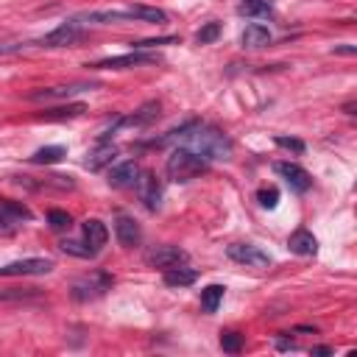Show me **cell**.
I'll return each mask as SVG.
<instances>
[{"label": "cell", "instance_id": "1", "mask_svg": "<svg viewBox=\"0 0 357 357\" xmlns=\"http://www.w3.org/2000/svg\"><path fill=\"white\" fill-rule=\"evenodd\" d=\"M148 148H165V145H184L190 151H195L198 156H204L206 162H226L231 159V139L226 131H220L218 126L201 123V120H187L178 128H170L162 137H153L151 142H145Z\"/></svg>", "mask_w": 357, "mask_h": 357}, {"label": "cell", "instance_id": "2", "mask_svg": "<svg viewBox=\"0 0 357 357\" xmlns=\"http://www.w3.org/2000/svg\"><path fill=\"white\" fill-rule=\"evenodd\" d=\"M206 170H209V162L184 145H176L165 162V173L173 181H192V178L204 176Z\"/></svg>", "mask_w": 357, "mask_h": 357}, {"label": "cell", "instance_id": "3", "mask_svg": "<svg viewBox=\"0 0 357 357\" xmlns=\"http://www.w3.org/2000/svg\"><path fill=\"white\" fill-rule=\"evenodd\" d=\"M112 284H114V279L109 271H92V273H84L73 282L70 296L75 301H92V298H100L106 290H112Z\"/></svg>", "mask_w": 357, "mask_h": 357}, {"label": "cell", "instance_id": "4", "mask_svg": "<svg viewBox=\"0 0 357 357\" xmlns=\"http://www.w3.org/2000/svg\"><path fill=\"white\" fill-rule=\"evenodd\" d=\"M159 117V100H148V103H142L137 112H131V114H126V117H117L114 123H112V128L106 131V134H100V142H106L114 131H120V128H145V126H151L153 120Z\"/></svg>", "mask_w": 357, "mask_h": 357}, {"label": "cell", "instance_id": "5", "mask_svg": "<svg viewBox=\"0 0 357 357\" xmlns=\"http://www.w3.org/2000/svg\"><path fill=\"white\" fill-rule=\"evenodd\" d=\"M162 61L159 53H145V50H131L123 56H109L92 64V70H128V67H145V64H156Z\"/></svg>", "mask_w": 357, "mask_h": 357}, {"label": "cell", "instance_id": "6", "mask_svg": "<svg viewBox=\"0 0 357 357\" xmlns=\"http://www.w3.org/2000/svg\"><path fill=\"white\" fill-rule=\"evenodd\" d=\"M226 257L237 265H245V268H268L271 265V254L254 243H231L226 248Z\"/></svg>", "mask_w": 357, "mask_h": 357}, {"label": "cell", "instance_id": "7", "mask_svg": "<svg viewBox=\"0 0 357 357\" xmlns=\"http://www.w3.org/2000/svg\"><path fill=\"white\" fill-rule=\"evenodd\" d=\"M81 36H84V28H81V22L70 20V22H61L59 28H53L50 33L39 36L33 45H36V47H70V45H75Z\"/></svg>", "mask_w": 357, "mask_h": 357}, {"label": "cell", "instance_id": "8", "mask_svg": "<svg viewBox=\"0 0 357 357\" xmlns=\"http://www.w3.org/2000/svg\"><path fill=\"white\" fill-rule=\"evenodd\" d=\"M50 271H53L50 257H25V259H14L8 265H0V276H45Z\"/></svg>", "mask_w": 357, "mask_h": 357}, {"label": "cell", "instance_id": "9", "mask_svg": "<svg viewBox=\"0 0 357 357\" xmlns=\"http://www.w3.org/2000/svg\"><path fill=\"white\" fill-rule=\"evenodd\" d=\"M134 190H137V198L142 201V206L148 212H156L162 206V184H159V178L151 170H139Z\"/></svg>", "mask_w": 357, "mask_h": 357}, {"label": "cell", "instance_id": "10", "mask_svg": "<svg viewBox=\"0 0 357 357\" xmlns=\"http://www.w3.org/2000/svg\"><path fill=\"white\" fill-rule=\"evenodd\" d=\"M273 170L284 178V184H287L293 192H307V190L312 187L310 173H307L301 165H296V162H273Z\"/></svg>", "mask_w": 357, "mask_h": 357}, {"label": "cell", "instance_id": "11", "mask_svg": "<svg viewBox=\"0 0 357 357\" xmlns=\"http://www.w3.org/2000/svg\"><path fill=\"white\" fill-rule=\"evenodd\" d=\"M145 262L151 268H173V265H184L187 262V251L178 248V245H153L148 254H145Z\"/></svg>", "mask_w": 357, "mask_h": 357}, {"label": "cell", "instance_id": "12", "mask_svg": "<svg viewBox=\"0 0 357 357\" xmlns=\"http://www.w3.org/2000/svg\"><path fill=\"white\" fill-rule=\"evenodd\" d=\"M81 240L92 248V254L98 257L100 251H103V245L109 243V229H106V223L103 220H98V218H86L84 223H81Z\"/></svg>", "mask_w": 357, "mask_h": 357}, {"label": "cell", "instance_id": "13", "mask_svg": "<svg viewBox=\"0 0 357 357\" xmlns=\"http://www.w3.org/2000/svg\"><path fill=\"white\" fill-rule=\"evenodd\" d=\"M114 237H117V243H120L123 248H134V245H139V240H142V229H139V223H137L134 218L117 215V218H114Z\"/></svg>", "mask_w": 357, "mask_h": 357}, {"label": "cell", "instance_id": "14", "mask_svg": "<svg viewBox=\"0 0 357 357\" xmlns=\"http://www.w3.org/2000/svg\"><path fill=\"white\" fill-rule=\"evenodd\" d=\"M137 176H139V165L128 159V162H120V165L109 167L106 181H109L112 187H117V190H126V187H134V184H137Z\"/></svg>", "mask_w": 357, "mask_h": 357}, {"label": "cell", "instance_id": "15", "mask_svg": "<svg viewBox=\"0 0 357 357\" xmlns=\"http://www.w3.org/2000/svg\"><path fill=\"white\" fill-rule=\"evenodd\" d=\"M287 248L298 257H312L318 251V240L310 229H296L290 237H287Z\"/></svg>", "mask_w": 357, "mask_h": 357}, {"label": "cell", "instance_id": "16", "mask_svg": "<svg viewBox=\"0 0 357 357\" xmlns=\"http://www.w3.org/2000/svg\"><path fill=\"white\" fill-rule=\"evenodd\" d=\"M162 279H165L167 287H190V284L198 282V271L195 268H187V262H184V265L165 268V276Z\"/></svg>", "mask_w": 357, "mask_h": 357}, {"label": "cell", "instance_id": "17", "mask_svg": "<svg viewBox=\"0 0 357 357\" xmlns=\"http://www.w3.org/2000/svg\"><path fill=\"white\" fill-rule=\"evenodd\" d=\"M98 84H70V86H47V89H36L31 92L28 98L31 100H53V98H70L75 92H86V89H95Z\"/></svg>", "mask_w": 357, "mask_h": 357}, {"label": "cell", "instance_id": "18", "mask_svg": "<svg viewBox=\"0 0 357 357\" xmlns=\"http://www.w3.org/2000/svg\"><path fill=\"white\" fill-rule=\"evenodd\" d=\"M131 20H139V22H156V25H165L167 22V11L156 8V6H145V3H131L126 6Z\"/></svg>", "mask_w": 357, "mask_h": 357}, {"label": "cell", "instance_id": "19", "mask_svg": "<svg viewBox=\"0 0 357 357\" xmlns=\"http://www.w3.org/2000/svg\"><path fill=\"white\" fill-rule=\"evenodd\" d=\"M240 39H243V47H251V50L254 47H265V45H271V31L262 22H248Z\"/></svg>", "mask_w": 357, "mask_h": 357}, {"label": "cell", "instance_id": "20", "mask_svg": "<svg viewBox=\"0 0 357 357\" xmlns=\"http://www.w3.org/2000/svg\"><path fill=\"white\" fill-rule=\"evenodd\" d=\"M67 156V151H64V145H45V148H39V151H33L28 159L33 162V165H56V162H61Z\"/></svg>", "mask_w": 357, "mask_h": 357}, {"label": "cell", "instance_id": "21", "mask_svg": "<svg viewBox=\"0 0 357 357\" xmlns=\"http://www.w3.org/2000/svg\"><path fill=\"white\" fill-rule=\"evenodd\" d=\"M237 14H243V17H273V3L271 0H243L237 6Z\"/></svg>", "mask_w": 357, "mask_h": 357}, {"label": "cell", "instance_id": "22", "mask_svg": "<svg viewBox=\"0 0 357 357\" xmlns=\"http://www.w3.org/2000/svg\"><path fill=\"white\" fill-rule=\"evenodd\" d=\"M114 156H117V151H114L112 145H103V142H100V148L86 156V167H89V170H103L106 165L114 162Z\"/></svg>", "mask_w": 357, "mask_h": 357}, {"label": "cell", "instance_id": "23", "mask_svg": "<svg viewBox=\"0 0 357 357\" xmlns=\"http://www.w3.org/2000/svg\"><path fill=\"white\" fill-rule=\"evenodd\" d=\"M223 293H226L223 284H206L201 290V307H204V312H215L220 307V301H223Z\"/></svg>", "mask_w": 357, "mask_h": 357}, {"label": "cell", "instance_id": "24", "mask_svg": "<svg viewBox=\"0 0 357 357\" xmlns=\"http://www.w3.org/2000/svg\"><path fill=\"white\" fill-rule=\"evenodd\" d=\"M84 112H86V106H84V103H67V106L45 109L39 117H45V120H67V117H78V114H84Z\"/></svg>", "mask_w": 357, "mask_h": 357}, {"label": "cell", "instance_id": "25", "mask_svg": "<svg viewBox=\"0 0 357 357\" xmlns=\"http://www.w3.org/2000/svg\"><path fill=\"white\" fill-rule=\"evenodd\" d=\"M59 248H61L64 254H70V257H81V259H92V257H95L92 248H89L84 240H70V237H67V240L59 243Z\"/></svg>", "mask_w": 357, "mask_h": 357}, {"label": "cell", "instance_id": "26", "mask_svg": "<svg viewBox=\"0 0 357 357\" xmlns=\"http://www.w3.org/2000/svg\"><path fill=\"white\" fill-rule=\"evenodd\" d=\"M36 296H39L36 287H25V290L6 287V290H0V304H6V301H28V298H36Z\"/></svg>", "mask_w": 357, "mask_h": 357}, {"label": "cell", "instance_id": "27", "mask_svg": "<svg viewBox=\"0 0 357 357\" xmlns=\"http://www.w3.org/2000/svg\"><path fill=\"white\" fill-rule=\"evenodd\" d=\"M47 223H50V229L64 231V229L73 226V218H70V212H64V209H50V212H47Z\"/></svg>", "mask_w": 357, "mask_h": 357}, {"label": "cell", "instance_id": "28", "mask_svg": "<svg viewBox=\"0 0 357 357\" xmlns=\"http://www.w3.org/2000/svg\"><path fill=\"white\" fill-rule=\"evenodd\" d=\"M220 349L229 351V354L243 351V335H240V332H223V335H220Z\"/></svg>", "mask_w": 357, "mask_h": 357}, {"label": "cell", "instance_id": "29", "mask_svg": "<svg viewBox=\"0 0 357 357\" xmlns=\"http://www.w3.org/2000/svg\"><path fill=\"white\" fill-rule=\"evenodd\" d=\"M0 206H3L8 215H14L20 223H22V220H31V209H28L25 204H17V201H8V198H3V201H0Z\"/></svg>", "mask_w": 357, "mask_h": 357}, {"label": "cell", "instance_id": "30", "mask_svg": "<svg viewBox=\"0 0 357 357\" xmlns=\"http://www.w3.org/2000/svg\"><path fill=\"white\" fill-rule=\"evenodd\" d=\"M218 36H220V22H206V25H204V28L195 33L198 45H212Z\"/></svg>", "mask_w": 357, "mask_h": 357}, {"label": "cell", "instance_id": "31", "mask_svg": "<svg viewBox=\"0 0 357 357\" xmlns=\"http://www.w3.org/2000/svg\"><path fill=\"white\" fill-rule=\"evenodd\" d=\"M257 201H259V206H265V209H276V204H279V190H276V187H262V190H257Z\"/></svg>", "mask_w": 357, "mask_h": 357}, {"label": "cell", "instance_id": "32", "mask_svg": "<svg viewBox=\"0 0 357 357\" xmlns=\"http://www.w3.org/2000/svg\"><path fill=\"white\" fill-rule=\"evenodd\" d=\"M20 226V220L14 218V215H8L3 206H0V231H14Z\"/></svg>", "mask_w": 357, "mask_h": 357}, {"label": "cell", "instance_id": "33", "mask_svg": "<svg viewBox=\"0 0 357 357\" xmlns=\"http://www.w3.org/2000/svg\"><path fill=\"white\" fill-rule=\"evenodd\" d=\"M276 145H279V148H290V151H296V153L304 151V142H301V139H293V137H276Z\"/></svg>", "mask_w": 357, "mask_h": 357}, {"label": "cell", "instance_id": "34", "mask_svg": "<svg viewBox=\"0 0 357 357\" xmlns=\"http://www.w3.org/2000/svg\"><path fill=\"white\" fill-rule=\"evenodd\" d=\"M17 50H22V45H0V56H6V53H17Z\"/></svg>", "mask_w": 357, "mask_h": 357}, {"label": "cell", "instance_id": "35", "mask_svg": "<svg viewBox=\"0 0 357 357\" xmlns=\"http://www.w3.org/2000/svg\"><path fill=\"white\" fill-rule=\"evenodd\" d=\"M354 50H357L354 45H343V47H335V53H346V56H351Z\"/></svg>", "mask_w": 357, "mask_h": 357}, {"label": "cell", "instance_id": "36", "mask_svg": "<svg viewBox=\"0 0 357 357\" xmlns=\"http://www.w3.org/2000/svg\"><path fill=\"white\" fill-rule=\"evenodd\" d=\"M312 354H332V349H329V346H315Z\"/></svg>", "mask_w": 357, "mask_h": 357}, {"label": "cell", "instance_id": "37", "mask_svg": "<svg viewBox=\"0 0 357 357\" xmlns=\"http://www.w3.org/2000/svg\"><path fill=\"white\" fill-rule=\"evenodd\" d=\"M0 201H3V198H0Z\"/></svg>", "mask_w": 357, "mask_h": 357}]
</instances>
